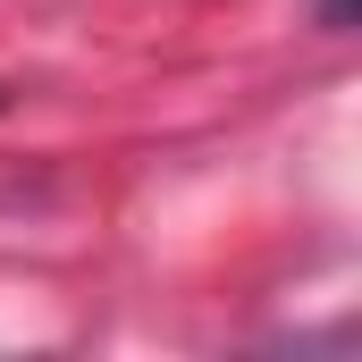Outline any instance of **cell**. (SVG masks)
Listing matches in <instances>:
<instances>
[]
</instances>
